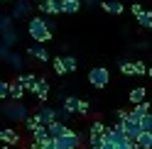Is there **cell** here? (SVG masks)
Listing matches in <instances>:
<instances>
[{"label": "cell", "mask_w": 152, "mask_h": 149, "mask_svg": "<svg viewBox=\"0 0 152 149\" xmlns=\"http://www.w3.org/2000/svg\"><path fill=\"white\" fill-rule=\"evenodd\" d=\"M86 144H88V149H101L103 144H106V139H103V135H88Z\"/></svg>", "instance_id": "cell-23"}, {"label": "cell", "mask_w": 152, "mask_h": 149, "mask_svg": "<svg viewBox=\"0 0 152 149\" xmlns=\"http://www.w3.org/2000/svg\"><path fill=\"white\" fill-rule=\"evenodd\" d=\"M30 149H32V147H30Z\"/></svg>", "instance_id": "cell-44"}, {"label": "cell", "mask_w": 152, "mask_h": 149, "mask_svg": "<svg viewBox=\"0 0 152 149\" xmlns=\"http://www.w3.org/2000/svg\"><path fill=\"white\" fill-rule=\"evenodd\" d=\"M135 69H137V76H145L150 71V66H145V61H135Z\"/></svg>", "instance_id": "cell-34"}, {"label": "cell", "mask_w": 152, "mask_h": 149, "mask_svg": "<svg viewBox=\"0 0 152 149\" xmlns=\"http://www.w3.org/2000/svg\"><path fill=\"white\" fill-rule=\"evenodd\" d=\"M34 115H37V120H39L42 125H52L54 120H59V110L49 108V105H39V108L34 110Z\"/></svg>", "instance_id": "cell-6"}, {"label": "cell", "mask_w": 152, "mask_h": 149, "mask_svg": "<svg viewBox=\"0 0 152 149\" xmlns=\"http://www.w3.org/2000/svg\"><path fill=\"white\" fill-rule=\"evenodd\" d=\"M59 3H61V0H59Z\"/></svg>", "instance_id": "cell-43"}, {"label": "cell", "mask_w": 152, "mask_h": 149, "mask_svg": "<svg viewBox=\"0 0 152 149\" xmlns=\"http://www.w3.org/2000/svg\"><path fill=\"white\" fill-rule=\"evenodd\" d=\"M10 88L12 81H0V100H10Z\"/></svg>", "instance_id": "cell-27"}, {"label": "cell", "mask_w": 152, "mask_h": 149, "mask_svg": "<svg viewBox=\"0 0 152 149\" xmlns=\"http://www.w3.org/2000/svg\"><path fill=\"white\" fill-rule=\"evenodd\" d=\"M7 64H10L15 71H20V69H22V64H25V59L20 56V54H10V56H7Z\"/></svg>", "instance_id": "cell-28"}, {"label": "cell", "mask_w": 152, "mask_h": 149, "mask_svg": "<svg viewBox=\"0 0 152 149\" xmlns=\"http://www.w3.org/2000/svg\"><path fill=\"white\" fill-rule=\"evenodd\" d=\"M39 125H42V122H39V120H37V115H34V113H32L30 117H27V120H25V127H27V129H30V135H32V132H34V129H37V127H39Z\"/></svg>", "instance_id": "cell-29"}, {"label": "cell", "mask_w": 152, "mask_h": 149, "mask_svg": "<svg viewBox=\"0 0 152 149\" xmlns=\"http://www.w3.org/2000/svg\"><path fill=\"white\" fill-rule=\"evenodd\" d=\"M108 81H110V71L106 69V66H93L91 71H88V83L93 88H106L108 86Z\"/></svg>", "instance_id": "cell-4"}, {"label": "cell", "mask_w": 152, "mask_h": 149, "mask_svg": "<svg viewBox=\"0 0 152 149\" xmlns=\"http://www.w3.org/2000/svg\"><path fill=\"white\" fill-rule=\"evenodd\" d=\"M47 139H52L49 127H47V125H39V127L32 132V144H30V147H32V149H42V144L47 142Z\"/></svg>", "instance_id": "cell-7"}, {"label": "cell", "mask_w": 152, "mask_h": 149, "mask_svg": "<svg viewBox=\"0 0 152 149\" xmlns=\"http://www.w3.org/2000/svg\"><path fill=\"white\" fill-rule=\"evenodd\" d=\"M32 95L39 100V103H44V100L49 98V81H47L44 76H39V78H37L34 88H32Z\"/></svg>", "instance_id": "cell-8"}, {"label": "cell", "mask_w": 152, "mask_h": 149, "mask_svg": "<svg viewBox=\"0 0 152 149\" xmlns=\"http://www.w3.org/2000/svg\"><path fill=\"white\" fill-rule=\"evenodd\" d=\"M120 122H123V129H125V135H128L130 139H135V142H137V137L142 135V122H140L137 117H132V115H128L125 120H120Z\"/></svg>", "instance_id": "cell-5"}, {"label": "cell", "mask_w": 152, "mask_h": 149, "mask_svg": "<svg viewBox=\"0 0 152 149\" xmlns=\"http://www.w3.org/2000/svg\"><path fill=\"white\" fill-rule=\"evenodd\" d=\"M47 127H49V135H52V139H59L61 135H66V132H69V127H66V125L61 122V120H54V122H52V125H47Z\"/></svg>", "instance_id": "cell-15"}, {"label": "cell", "mask_w": 152, "mask_h": 149, "mask_svg": "<svg viewBox=\"0 0 152 149\" xmlns=\"http://www.w3.org/2000/svg\"><path fill=\"white\" fill-rule=\"evenodd\" d=\"M130 12L135 15V20H137V17L145 12V7H142V3H132V5H130Z\"/></svg>", "instance_id": "cell-33"}, {"label": "cell", "mask_w": 152, "mask_h": 149, "mask_svg": "<svg viewBox=\"0 0 152 149\" xmlns=\"http://www.w3.org/2000/svg\"><path fill=\"white\" fill-rule=\"evenodd\" d=\"M88 110H91L88 100H83V98H81V105H79V115H88Z\"/></svg>", "instance_id": "cell-35"}, {"label": "cell", "mask_w": 152, "mask_h": 149, "mask_svg": "<svg viewBox=\"0 0 152 149\" xmlns=\"http://www.w3.org/2000/svg\"><path fill=\"white\" fill-rule=\"evenodd\" d=\"M101 149H115V144H103Z\"/></svg>", "instance_id": "cell-38"}, {"label": "cell", "mask_w": 152, "mask_h": 149, "mask_svg": "<svg viewBox=\"0 0 152 149\" xmlns=\"http://www.w3.org/2000/svg\"><path fill=\"white\" fill-rule=\"evenodd\" d=\"M83 139H88V137L81 135V132H74V129H69L66 135H61L59 139H56V147H59V149H81Z\"/></svg>", "instance_id": "cell-3"}, {"label": "cell", "mask_w": 152, "mask_h": 149, "mask_svg": "<svg viewBox=\"0 0 152 149\" xmlns=\"http://www.w3.org/2000/svg\"><path fill=\"white\" fill-rule=\"evenodd\" d=\"M12 20H15L12 15H3V20H0V32H7V30H12Z\"/></svg>", "instance_id": "cell-30"}, {"label": "cell", "mask_w": 152, "mask_h": 149, "mask_svg": "<svg viewBox=\"0 0 152 149\" xmlns=\"http://www.w3.org/2000/svg\"><path fill=\"white\" fill-rule=\"evenodd\" d=\"M34 3H44V0H34Z\"/></svg>", "instance_id": "cell-42"}, {"label": "cell", "mask_w": 152, "mask_h": 149, "mask_svg": "<svg viewBox=\"0 0 152 149\" xmlns=\"http://www.w3.org/2000/svg\"><path fill=\"white\" fill-rule=\"evenodd\" d=\"M128 115H130V110H123V108H118V110H115V117H118V120H125Z\"/></svg>", "instance_id": "cell-36"}, {"label": "cell", "mask_w": 152, "mask_h": 149, "mask_svg": "<svg viewBox=\"0 0 152 149\" xmlns=\"http://www.w3.org/2000/svg\"><path fill=\"white\" fill-rule=\"evenodd\" d=\"M0 110H3V115H5L7 120H15V122H20V120L25 122V120L30 117V110H27L20 100H12V98H10V100H3Z\"/></svg>", "instance_id": "cell-2"}, {"label": "cell", "mask_w": 152, "mask_h": 149, "mask_svg": "<svg viewBox=\"0 0 152 149\" xmlns=\"http://www.w3.org/2000/svg\"><path fill=\"white\" fill-rule=\"evenodd\" d=\"M120 73H123V76H137L135 61H123V64H120Z\"/></svg>", "instance_id": "cell-25"}, {"label": "cell", "mask_w": 152, "mask_h": 149, "mask_svg": "<svg viewBox=\"0 0 152 149\" xmlns=\"http://www.w3.org/2000/svg\"><path fill=\"white\" fill-rule=\"evenodd\" d=\"M37 7H39V12H44V15H59L61 12L59 0H44V3H37Z\"/></svg>", "instance_id": "cell-11"}, {"label": "cell", "mask_w": 152, "mask_h": 149, "mask_svg": "<svg viewBox=\"0 0 152 149\" xmlns=\"http://www.w3.org/2000/svg\"><path fill=\"white\" fill-rule=\"evenodd\" d=\"M142 132H152V113H147V115H142Z\"/></svg>", "instance_id": "cell-31"}, {"label": "cell", "mask_w": 152, "mask_h": 149, "mask_svg": "<svg viewBox=\"0 0 152 149\" xmlns=\"http://www.w3.org/2000/svg\"><path fill=\"white\" fill-rule=\"evenodd\" d=\"M52 69H54L56 76H64V73H69V66H66L64 56H54V59H52Z\"/></svg>", "instance_id": "cell-19"}, {"label": "cell", "mask_w": 152, "mask_h": 149, "mask_svg": "<svg viewBox=\"0 0 152 149\" xmlns=\"http://www.w3.org/2000/svg\"><path fill=\"white\" fill-rule=\"evenodd\" d=\"M42 149H59L56 147V139H47V142L42 144Z\"/></svg>", "instance_id": "cell-37"}, {"label": "cell", "mask_w": 152, "mask_h": 149, "mask_svg": "<svg viewBox=\"0 0 152 149\" xmlns=\"http://www.w3.org/2000/svg\"><path fill=\"white\" fill-rule=\"evenodd\" d=\"M147 113H150V100H142V103L132 105V110H130V115L137 120H142V115H147Z\"/></svg>", "instance_id": "cell-18"}, {"label": "cell", "mask_w": 152, "mask_h": 149, "mask_svg": "<svg viewBox=\"0 0 152 149\" xmlns=\"http://www.w3.org/2000/svg\"><path fill=\"white\" fill-rule=\"evenodd\" d=\"M147 76H150V78H152V66H150V71H147Z\"/></svg>", "instance_id": "cell-40"}, {"label": "cell", "mask_w": 152, "mask_h": 149, "mask_svg": "<svg viewBox=\"0 0 152 149\" xmlns=\"http://www.w3.org/2000/svg\"><path fill=\"white\" fill-rule=\"evenodd\" d=\"M145 98H147V90L142 88V86H137V88H132V90L128 93V100H130L132 105H137V103H142V100H145Z\"/></svg>", "instance_id": "cell-17"}, {"label": "cell", "mask_w": 152, "mask_h": 149, "mask_svg": "<svg viewBox=\"0 0 152 149\" xmlns=\"http://www.w3.org/2000/svg\"><path fill=\"white\" fill-rule=\"evenodd\" d=\"M64 61H66V66H69V73L79 69V59L76 56H64Z\"/></svg>", "instance_id": "cell-32"}, {"label": "cell", "mask_w": 152, "mask_h": 149, "mask_svg": "<svg viewBox=\"0 0 152 149\" xmlns=\"http://www.w3.org/2000/svg\"><path fill=\"white\" fill-rule=\"evenodd\" d=\"M27 56H32V59H37L39 64H44V61H49V51H47L42 44H32L30 49H27Z\"/></svg>", "instance_id": "cell-10"}, {"label": "cell", "mask_w": 152, "mask_h": 149, "mask_svg": "<svg viewBox=\"0 0 152 149\" xmlns=\"http://www.w3.org/2000/svg\"><path fill=\"white\" fill-rule=\"evenodd\" d=\"M81 10V0H61V12L64 15H76Z\"/></svg>", "instance_id": "cell-16"}, {"label": "cell", "mask_w": 152, "mask_h": 149, "mask_svg": "<svg viewBox=\"0 0 152 149\" xmlns=\"http://www.w3.org/2000/svg\"><path fill=\"white\" fill-rule=\"evenodd\" d=\"M3 3H15V0H3Z\"/></svg>", "instance_id": "cell-41"}, {"label": "cell", "mask_w": 152, "mask_h": 149, "mask_svg": "<svg viewBox=\"0 0 152 149\" xmlns=\"http://www.w3.org/2000/svg\"><path fill=\"white\" fill-rule=\"evenodd\" d=\"M0 149H15V147H10V144H3V147H0Z\"/></svg>", "instance_id": "cell-39"}, {"label": "cell", "mask_w": 152, "mask_h": 149, "mask_svg": "<svg viewBox=\"0 0 152 149\" xmlns=\"http://www.w3.org/2000/svg\"><path fill=\"white\" fill-rule=\"evenodd\" d=\"M17 81H20L22 86H25L27 90L32 93V88H34V83H37V76H34V73H17Z\"/></svg>", "instance_id": "cell-20"}, {"label": "cell", "mask_w": 152, "mask_h": 149, "mask_svg": "<svg viewBox=\"0 0 152 149\" xmlns=\"http://www.w3.org/2000/svg\"><path fill=\"white\" fill-rule=\"evenodd\" d=\"M88 135H106V125H103V120L96 115L93 117V122H91V129H88Z\"/></svg>", "instance_id": "cell-22"}, {"label": "cell", "mask_w": 152, "mask_h": 149, "mask_svg": "<svg viewBox=\"0 0 152 149\" xmlns=\"http://www.w3.org/2000/svg\"><path fill=\"white\" fill-rule=\"evenodd\" d=\"M137 144H140V149H152V132H142L137 137Z\"/></svg>", "instance_id": "cell-26"}, {"label": "cell", "mask_w": 152, "mask_h": 149, "mask_svg": "<svg viewBox=\"0 0 152 149\" xmlns=\"http://www.w3.org/2000/svg\"><path fill=\"white\" fill-rule=\"evenodd\" d=\"M15 20H22V17L30 15V5L25 3V0H15V5H12V12H10Z\"/></svg>", "instance_id": "cell-13"}, {"label": "cell", "mask_w": 152, "mask_h": 149, "mask_svg": "<svg viewBox=\"0 0 152 149\" xmlns=\"http://www.w3.org/2000/svg\"><path fill=\"white\" fill-rule=\"evenodd\" d=\"M27 34H30V39L37 42V44L49 42L52 39L49 20H47V17H30V22H27Z\"/></svg>", "instance_id": "cell-1"}, {"label": "cell", "mask_w": 152, "mask_h": 149, "mask_svg": "<svg viewBox=\"0 0 152 149\" xmlns=\"http://www.w3.org/2000/svg\"><path fill=\"white\" fill-rule=\"evenodd\" d=\"M79 105H81V98H76V95H66L61 108L66 110V113H71V115H79Z\"/></svg>", "instance_id": "cell-14"}, {"label": "cell", "mask_w": 152, "mask_h": 149, "mask_svg": "<svg viewBox=\"0 0 152 149\" xmlns=\"http://www.w3.org/2000/svg\"><path fill=\"white\" fill-rule=\"evenodd\" d=\"M137 25L142 27V30H152V12H150V10H145V12L137 17Z\"/></svg>", "instance_id": "cell-24"}, {"label": "cell", "mask_w": 152, "mask_h": 149, "mask_svg": "<svg viewBox=\"0 0 152 149\" xmlns=\"http://www.w3.org/2000/svg\"><path fill=\"white\" fill-rule=\"evenodd\" d=\"M101 7L106 12H110V15H123V10H125V5H123L120 0H103Z\"/></svg>", "instance_id": "cell-12"}, {"label": "cell", "mask_w": 152, "mask_h": 149, "mask_svg": "<svg viewBox=\"0 0 152 149\" xmlns=\"http://www.w3.org/2000/svg\"><path fill=\"white\" fill-rule=\"evenodd\" d=\"M0 139H3V144H10V147H17V144L22 142L20 132H15L12 127H5L3 132H0Z\"/></svg>", "instance_id": "cell-9"}, {"label": "cell", "mask_w": 152, "mask_h": 149, "mask_svg": "<svg viewBox=\"0 0 152 149\" xmlns=\"http://www.w3.org/2000/svg\"><path fill=\"white\" fill-rule=\"evenodd\" d=\"M25 90H27V88H25L22 83H20V81L15 78V81H12V88H10V98H12V100H22Z\"/></svg>", "instance_id": "cell-21"}]
</instances>
